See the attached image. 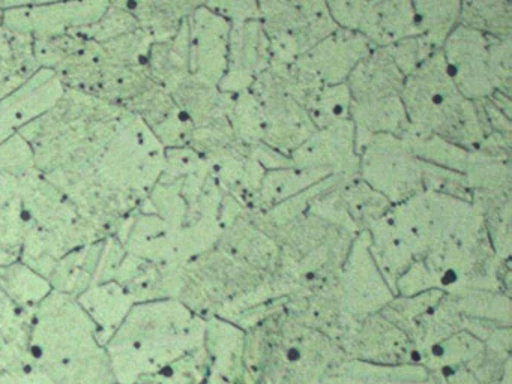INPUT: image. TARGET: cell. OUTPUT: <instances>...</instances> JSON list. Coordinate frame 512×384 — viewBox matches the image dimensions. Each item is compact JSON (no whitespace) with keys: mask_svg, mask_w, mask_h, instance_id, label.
Masks as SVG:
<instances>
[{"mask_svg":"<svg viewBox=\"0 0 512 384\" xmlns=\"http://www.w3.org/2000/svg\"><path fill=\"white\" fill-rule=\"evenodd\" d=\"M373 50L356 30L337 27L295 62L317 75L323 84L346 83L356 65Z\"/></svg>","mask_w":512,"mask_h":384,"instance_id":"52a82bcc","label":"cell"},{"mask_svg":"<svg viewBox=\"0 0 512 384\" xmlns=\"http://www.w3.org/2000/svg\"><path fill=\"white\" fill-rule=\"evenodd\" d=\"M488 72L497 92L511 96L512 39L488 35Z\"/></svg>","mask_w":512,"mask_h":384,"instance_id":"2e32d148","label":"cell"},{"mask_svg":"<svg viewBox=\"0 0 512 384\" xmlns=\"http://www.w3.org/2000/svg\"><path fill=\"white\" fill-rule=\"evenodd\" d=\"M229 122L239 143L247 146L263 143L265 117L262 105L250 90L235 95V101L229 111Z\"/></svg>","mask_w":512,"mask_h":384,"instance_id":"9a60e30c","label":"cell"},{"mask_svg":"<svg viewBox=\"0 0 512 384\" xmlns=\"http://www.w3.org/2000/svg\"><path fill=\"white\" fill-rule=\"evenodd\" d=\"M356 32L373 48L388 47L400 39L419 35L412 0H370Z\"/></svg>","mask_w":512,"mask_h":384,"instance_id":"9c48e42d","label":"cell"},{"mask_svg":"<svg viewBox=\"0 0 512 384\" xmlns=\"http://www.w3.org/2000/svg\"><path fill=\"white\" fill-rule=\"evenodd\" d=\"M271 63H292L337 29L325 0H257Z\"/></svg>","mask_w":512,"mask_h":384,"instance_id":"7a4b0ae2","label":"cell"},{"mask_svg":"<svg viewBox=\"0 0 512 384\" xmlns=\"http://www.w3.org/2000/svg\"><path fill=\"white\" fill-rule=\"evenodd\" d=\"M356 132L352 120H341L326 128L316 129L298 149L290 155L299 164L343 162L356 158Z\"/></svg>","mask_w":512,"mask_h":384,"instance_id":"30bf717a","label":"cell"},{"mask_svg":"<svg viewBox=\"0 0 512 384\" xmlns=\"http://www.w3.org/2000/svg\"><path fill=\"white\" fill-rule=\"evenodd\" d=\"M350 120L355 125L356 141L373 134L403 137L410 129L401 96L373 102H352Z\"/></svg>","mask_w":512,"mask_h":384,"instance_id":"8fae6325","label":"cell"},{"mask_svg":"<svg viewBox=\"0 0 512 384\" xmlns=\"http://www.w3.org/2000/svg\"><path fill=\"white\" fill-rule=\"evenodd\" d=\"M248 90L262 105L265 117L263 143L272 149L292 153L316 131L305 108L281 89L269 69L263 71Z\"/></svg>","mask_w":512,"mask_h":384,"instance_id":"3957f363","label":"cell"},{"mask_svg":"<svg viewBox=\"0 0 512 384\" xmlns=\"http://www.w3.org/2000/svg\"><path fill=\"white\" fill-rule=\"evenodd\" d=\"M350 107L352 98L346 83L323 84L304 105L316 129L349 120Z\"/></svg>","mask_w":512,"mask_h":384,"instance_id":"5bb4252c","label":"cell"},{"mask_svg":"<svg viewBox=\"0 0 512 384\" xmlns=\"http://www.w3.org/2000/svg\"><path fill=\"white\" fill-rule=\"evenodd\" d=\"M203 6L226 18L230 24L260 20L257 0H203Z\"/></svg>","mask_w":512,"mask_h":384,"instance_id":"ac0fdd59","label":"cell"},{"mask_svg":"<svg viewBox=\"0 0 512 384\" xmlns=\"http://www.w3.org/2000/svg\"><path fill=\"white\" fill-rule=\"evenodd\" d=\"M463 0H412L419 35L442 47L449 33L460 24Z\"/></svg>","mask_w":512,"mask_h":384,"instance_id":"7c38bea8","label":"cell"},{"mask_svg":"<svg viewBox=\"0 0 512 384\" xmlns=\"http://www.w3.org/2000/svg\"><path fill=\"white\" fill-rule=\"evenodd\" d=\"M271 62V42L262 21L232 24L226 74L218 83V89L233 95L250 89L256 78L271 66Z\"/></svg>","mask_w":512,"mask_h":384,"instance_id":"8992f818","label":"cell"},{"mask_svg":"<svg viewBox=\"0 0 512 384\" xmlns=\"http://www.w3.org/2000/svg\"><path fill=\"white\" fill-rule=\"evenodd\" d=\"M187 23L190 74L218 86L226 74L232 24L203 5L191 12Z\"/></svg>","mask_w":512,"mask_h":384,"instance_id":"5b68a950","label":"cell"},{"mask_svg":"<svg viewBox=\"0 0 512 384\" xmlns=\"http://www.w3.org/2000/svg\"><path fill=\"white\" fill-rule=\"evenodd\" d=\"M460 24L496 38H511L512 0H463Z\"/></svg>","mask_w":512,"mask_h":384,"instance_id":"4fadbf2b","label":"cell"},{"mask_svg":"<svg viewBox=\"0 0 512 384\" xmlns=\"http://www.w3.org/2000/svg\"><path fill=\"white\" fill-rule=\"evenodd\" d=\"M440 51L449 77L467 99L479 101L494 92L488 72V35L458 24Z\"/></svg>","mask_w":512,"mask_h":384,"instance_id":"277c9868","label":"cell"},{"mask_svg":"<svg viewBox=\"0 0 512 384\" xmlns=\"http://www.w3.org/2000/svg\"><path fill=\"white\" fill-rule=\"evenodd\" d=\"M401 101L413 131L430 132L470 150L481 146L485 132L476 102L455 86L440 48L407 75Z\"/></svg>","mask_w":512,"mask_h":384,"instance_id":"6da1fadb","label":"cell"},{"mask_svg":"<svg viewBox=\"0 0 512 384\" xmlns=\"http://www.w3.org/2000/svg\"><path fill=\"white\" fill-rule=\"evenodd\" d=\"M385 48L406 77L410 72L415 71L422 62H425L433 54V51L437 50L422 35L400 39Z\"/></svg>","mask_w":512,"mask_h":384,"instance_id":"e0dca14e","label":"cell"},{"mask_svg":"<svg viewBox=\"0 0 512 384\" xmlns=\"http://www.w3.org/2000/svg\"><path fill=\"white\" fill-rule=\"evenodd\" d=\"M406 75L385 47L373 48L347 77L350 98L355 104L401 96Z\"/></svg>","mask_w":512,"mask_h":384,"instance_id":"ba28073f","label":"cell"},{"mask_svg":"<svg viewBox=\"0 0 512 384\" xmlns=\"http://www.w3.org/2000/svg\"><path fill=\"white\" fill-rule=\"evenodd\" d=\"M329 14L338 27L356 30L361 21L362 12L370 0H325Z\"/></svg>","mask_w":512,"mask_h":384,"instance_id":"d6986e66","label":"cell"}]
</instances>
